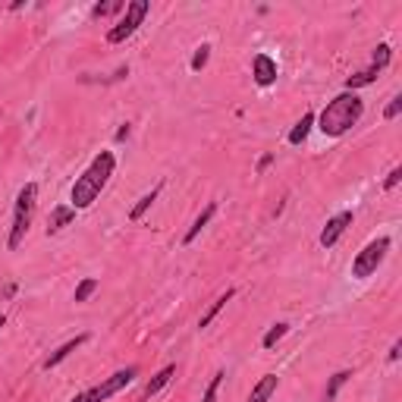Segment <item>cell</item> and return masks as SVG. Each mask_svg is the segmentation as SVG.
Wrapping results in <instances>:
<instances>
[{
    "label": "cell",
    "mask_w": 402,
    "mask_h": 402,
    "mask_svg": "<svg viewBox=\"0 0 402 402\" xmlns=\"http://www.w3.org/2000/svg\"><path fill=\"white\" fill-rule=\"evenodd\" d=\"M113 167H116V157L111 155V151H101V155L89 164V170H85L82 177L72 182V192H69L72 208H76V211L91 208V204L98 201V195L104 192L107 179L113 177Z\"/></svg>",
    "instance_id": "cell-1"
},
{
    "label": "cell",
    "mask_w": 402,
    "mask_h": 402,
    "mask_svg": "<svg viewBox=\"0 0 402 402\" xmlns=\"http://www.w3.org/2000/svg\"><path fill=\"white\" fill-rule=\"evenodd\" d=\"M362 113H364V101L358 98L355 91L336 94L330 104L324 107V113H320V133L330 135V138L346 135L349 129H352L355 123L362 120Z\"/></svg>",
    "instance_id": "cell-2"
},
{
    "label": "cell",
    "mask_w": 402,
    "mask_h": 402,
    "mask_svg": "<svg viewBox=\"0 0 402 402\" xmlns=\"http://www.w3.org/2000/svg\"><path fill=\"white\" fill-rule=\"evenodd\" d=\"M35 201H38V186H35V182H26V186L19 189V195H16V211H13L10 239H6L10 252H16V248L23 245L28 226H32V217H35Z\"/></svg>",
    "instance_id": "cell-3"
},
{
    "label": "cell",
    "mask_w": 402,
    "mask_h": 402,
    "mask_svg": "<svg viewBox=\"0 0 402 402\" xmlns=\"http://www.w3.org/2000/svg\"><path fill=\"white\" fill-rule=\"evenodd\" d=\"M386 252H390V236H380V239H374V242H368L362 252L355 255L352 277H358V280H368L371 274H377V267L384 264Z\"/></svg>",
    "instance_id": "cell-4"
},
{
    "label": "cell",
    "mask_w": 402,
    "mask_h": 402,
    "mask_svg": "<svg viewBox=\"0 0 402 402\" xmlns=\"http://www.w3.org/2000/svg\"><path fill=\"white\" fill-rule=\"evenodd\" d=\"M135 377H138V368H123V371H116V374L107 377L104 384H98V386H91V390L72 396L69 402H104V399H111L113 393H120L123 386H129Z\"/></svg>",
    "instance_id": "cell-5"
},
{
    "label": "cell",
    "mask_w": 402,
    "mask_h": 402,
    "mask_svg": "<svg viewBox=\"0 0 402 402\" xmlns=\"http://www.w3.org/2000/svg\"><path fill=\"white\" fill-rule=\"evenodd\" d=\"M145 16H148V0H133V4H126V16L107 32V41H111V45H123L129 35H135V28L145 23Z\"/></svg>",
    "instance_id": "cell-6"
},
{
    "label": "cell",
    "mask_w": 402,
    "mask_h": 402,
    "mask_svg": "<svg viewBox=\"0 0 402 402\" xmlns=\"http://www.w3.org/2000/svg\"><path fill=\"white\" fill-rule=\"evenodd\" d=\"M390 57H393L390 45H377V50H374V60H371V67H368V69H362V72H355V76H349V79H346V91H355V89H364V85H371V82H374V79L380 76V72L386 69V63H390Z\"/></svg>",
    "instance_id": "cell-7"
},
{
    "label": "cell",
    "mask_w": 402,
    "mask_h": 402,
    "mask_svg": "<svg viewBox=\"0 0 402 402\" xmlns=\"http://www.w3.org/2000/svg\"><path fill=\"white\" fill-rule=\"evenodd\" d=\"M352 211H342V214H336V217H330V220H327V226L324 230H320V245L324 248H330V245H336L340 242V236L342 233L349 230V226H352Z\"/></svg>",
    "instance_id": "cell-8"
},
{
    "label": "cell",
    "mask_w": 402,
    "mask_h": 402,
    "mask_svg": "<svg viewBox=\"0 0 402 402\" xmlns=\"http://www.w3.org/2000/svg\"><path fill=\"white\" fill-rule=\"evenodd\" d=\"M252 76H255V82H258L261 89H267V85L277 82V63L270 60L267 54H258L255 57V63H252Z\"/></svg>",
    "instance_id": "cell-9"
},
{
    "label": "cell",
    "mask_w": 402,
    "mask_h": 402,
    "mask_svg": "<svg viewBox=\"0 0 402 402\" xmlns=\"http://www.w3.org/2000/svg\"><path fill=\"white\" fill-rule=\"evenodd\" d=\"M85 342H89V333H79L76 336V340H69V342H63V346L60 349H57V352H50L48 358H45V364H41V368H45V371H50V368H57V364H60L63 362V358H69L72 352H76V349L79 346H85Z\"/></svg>",
    "instance_id": "cell-10"
},
{
    "label": "cell",
    "mask_w": 402,
    "mask_h": 402,
    "mask_svg": "<svg viewBox=\"0 0 402 402\" xmlns=\"http://www.w3.org/2000/svg\"><path fill=\"white\" fill-rule=\"evenodd\" d=\"M76 220V208H69V204H60V208L50 211L48 217V236H54V233H60L63 226H69Z\"/></svg>",
    "instance_id": "cell-11"
},
{
    "label": "cell",
    "mask_w": 402,
    "mask_h": 402,
    "mask_svg": "<svg viewBox=\"0 0 402 402\" xmlns=\"http://www.w3.org/2000/svg\"><path fill=\"white\" fill-rule=\"evenodd\" d=\"M277 386H280V377H277V374H264L258 384H255V390H252V396H248V402H267L277 393Z\"/></svg>",
    "instance_id": "cell-12"
},
{
    "label": "cell",
    "mask_w": 402,
    "mask_h": 402,
    "mask_svg": "<svg viewBox=\"0 0 402 402\" xmlns=\"http://www.w3.org/2000/svg\"><path fill=\"white\" fill-rule=\"evenodd\" d=\"M217 214V204H208V208H204L201 211V214L199 217H195V223L192 226H189V233H186V236H182V245H192L195 242V239H199V233L204 230V226H208L211 223V217H214Z\"/></svg>",
    "instance_id": "cell-13"
},
{
    "label": "cell",
    "mask_w": 402,
    "mask_h": 402,
    "mask_svg": "<svg viewBox=\"0 0 402 402\" xmlns=\"http://www.w3.org/2000/svg\"><path fill=\"white\" fill-rule=\"evenodd\" d=\"M173 374H177V364H167L164 371H157V374L151 377V384L145 386V396H148V399H151V396H157V393L164 390V386L173 380Z\"/></svg>",
    "instance_id": "cell-14"
},
{
    "label": "cell",
    "mask_w": 402,
    "mask_h": 402,
    "mask_svg": "<svg viewBox=\"0 0 402 402\" xmlns=\"http://www.w3.org/2000/svg\"><path fill=\"white\" fill-rule=\"evenodd\" d=\"M233 296H236V289H226V292H223V296H217V298H214V302H211V308H208V311H204V314H201V320H199V327H201V330H204V327H211V320H214V318H217V314H220V311H223V305H226V302H230V298H233Z\"/></svg>",
    "instance_id": "cell-15"
},
{
    "label": "cell",
    "mask_w": 402,
    "mask_h": 402,
    "mask_svg": "<svg viewBox=\"0 0 402 402\" xmlns=\"http://www.w3.org/2000/svg\"><path fill=\"white\" fill-rule=\"evenodd\" d=\"M352 377V371H336V374L327 380V386H324V396H320V402H333L336 399V393L342 390V384Z\"/></svg>",
    "instance_id": "cell-16"
},
{
    "label": "cell",
    "mask_w": 402,
    "mask_h": 402,
    "mask_svg": "<svg viewBox=\"0 0 402 402\" xmlns=\"http://www.w3.org/2000/svg\"><path fill=\"white\" fill-rule=\"evenodd\" d=\"M311 126H314V113H305L302 120H298L296 126H292V133H289V145H302L305 138H308Z\"/></svg>",
    "instance_id": "cell-17"
},
{
    "label": "cell",
    "mask_w": 402,
    "mask_h": 402,
    "mask_svg": "<svg viewBox=\"0 0 402 402\" xmlns=\"http://www.w3.org/2000/svg\"><path fill=\"white\" fill-rule=\"evenodd\" d=\"M157 195H160V186H155V189H151L148 195H142V199H138V204H135V208L129 211V220H142V214H145V211L151 208V204L157 201Z\"/></svg>",
    "instance_id": "cell-18"
},
{
    "label": "cell",
    "mask_w": 402,
    "mask_h": 402,
    "mask_svg": "<svg viewBox=\"0 0 402 402\" xmlns=\"http://www.w3.org/2000/svg\"><path fill=\"white\" fill-rule=\"evenodd\" d=\"M126 10V0H107V4H94L91 6V16L101 19V16H113V13Z\"/></svg>",
    "instance_id": "cell-19"
},
{
    "label": "cell",
    "mask_w": 402,
    "mask_h": 402,
    "mask_svg": "<svg viewBox=\"0 0 402 402\" xmlns=\"http://www.w3.org/2000/svg\"><path fill=\"white\" fill-rule=\"evenodd\" d=\"M286 333H289V324H274V327H270V330L264 333V340H261V346H264V349H274L277 342H280Z\"/></svg>",
    "instance_id": "cell-20"
},
{
    "label": "cell",
    "mask_w": 402,
    "mask_h": 402,
    "mask_svg": "<svg viewBox=\"0 0 402 402\" xmlns=\"http://www.w3.org/2000/svg\"><path fill=\"white\" fill-rule=\"evenodd\" d=\"M94 292H98V280H94V277H85V280L76 286V302H89Z\"/></svg>",
    "instance_id": "cell-21"
},
{
    "label": "cell",
    "mask_w": 402,
    "mask_h": 402,
    "mask_svg": "<svg viewBox=\"0 0 402 402\" xmlns=\"http://www.w3.org/2000/svg\"><path fill=\"white\" fill-rule=\"evenodd\" d=\"M208 60H211V48L201 45L199 50H195V57H192V69H195V72L204 69V67H208Z\"/></svg>",
    "instance_id": "cell-22"
},
{
    "label": "cell",
    "mask_w": 402,
    "mask_h": 402,
    "mask_svg": "<svg viewBox=\"0 0 402 402\" xmlns=\"http://www.w3.org/2000/svg\"><path fill=\"white\" fill-rule=\"evenodd\" d=\"M223 371H217V374L214 377H211V386H208V393H204V402H214V396H217V386H220L223 384Z\"/></svg>",
    "instance_id": "cell-23"
},
{
    "label": "cell",
    "mask_w": 402,
    "mask_h": 402,
    "mask_svg": "<svg viewBox=\"0 0 402 402\" xmlns=\"http://www.w3.org/2000/svg\"><path fill=\"white\" fill-rule=\"evenodd\" d=\"M402 111V98L396 94V98H390V104H386V111H384V120H396Z\"/></svg>",
    "instance_id": "cell-24"
},
{
    "label": "cell",
    "mask_w": 402,
    "mask_h": 402,
    "mask_svg": "<svg viewBox=\"0 0 402 402\" xmlns=\"http://www.w3.org/2000/svg\"><path fill=\"white\" fill-rule=\"evenodd\" d=\"M399 179H402V167H396V170H390V177L384 179V189H396V186H399Z\"/></svg>",
    "instance_id": "cell-25"
},
{
    "label": "cell",
    "mask_w": 402,
    "mask_h": 402,
    "mask_svg": "<svg viewBox=\"0 0 402 402\" xmlns=\"http://www.w3.org/2000/svg\"><path fill=\"white\" fill-rule=\"evenodd\" d=\"M399 355H402V340L393 342V346H390V355H386V358H390V362H399Z\"/></svg>",
    "instance_id": "cell-26"
},
{
    "label": "cell",
    "mask_w": 402,
    "mask_h": 402,
    "mask_svg": "<svg viewBox=\"0 0 402 402\" xmlns=\"http://www.w3.org/2000/svg\"><path fill=\"white\" fill-rule=\"evenodd\" d=\"M270 164H274V155H264V157H261V160H258V170H267V167H270Z\"/></svg>",
    "instance_id": "cell-27"
},
{
    "label": "cell",
    "mask_w": 402,
    "mask_h": 402,
    "mask_svg": "<svg viewBox=\"0 0 402 402\" xmlns=\"http://www.w3.org/2000/svg\"><path fill=\"white\" fill-rule=\"evenodd\" d=\"M126 138H129V123L126 126H120V133H116V142H126Z\"/></svg>",
    "instance_id": "cell-28"
},
{
    "label": "cell",
    "mask_w": 402,
    "mask_h": 402,
    "mask_svg": "<svg viewBox=\"0 0 402 402\" xmlns=\"http://www.w3.org/2000/svg\"><path fill=\"white\" fill-rule=\"evenodd\" d=\"M4 324H6V318H4V314H0V330H4Z\"/></svg>",
    "instance_id": "cell-29"
}]
</instances>
